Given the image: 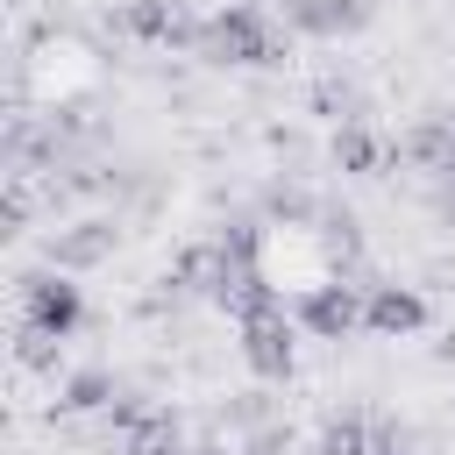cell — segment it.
I'll list each match as a JSON object with an SVG mask.
<instances>
[{
    "label": "cell",
    "mask_w": 455,
    "mask_h": 455,
    "mask_svg": "<svg viewBox=\"0 0 455 455\" xmlns=\"http://www.w3.org/2000/svg\"><path fill=\"white\" fill-rule=\"evenodd\" d=\"M85 320V291L64 270H36L21 284V341H71Z\"/></svg>",
    "instance_id": "1"
},
{
    "label": "cell",
    "mask_w": 455,
    "mask_h": 455,
    "mask_svg": "<svg viewBox=\"0 0 455 455\" xmlns=\"http://www.w3.org/2000/svg\"><path fill=\"white\" fill-rule=\"evenodd\" d=\"M199 50H206L213 64H270V57H277V36H270V14H263V7L235 0V7H220V14L199 28Z\"/></svg>",
    "instance_id": "2"
},
{
    "label": "cell",
    "mask_w": 455,
    "mask_h": 455,
    "mask_svg": "<svg viewBox=\"0 0 455 455\" xmlns=\"http://www.w3.org/2000/svg\"><path fill=\"white\" fill-rule=\"evenodd\" d=\"M235 327H242V355H249L256 377H284V370H291V320H284V299H263V306L235 313Z\"/></svg>",
    "instance_id": "3"
},
{
    "label": "cell",
    "mask_w": 455,
    "mask_h": 455,
    "mask_svg": "<svg viewBox=\"0 0 455 455\" xmlns=\"http://www.w3.org/2000/svg\"><path fill=\"white\" fill-rule=\"evenodd\" d=\"M299 327L320 334V341L355 334V327H363V299H355V284H313V291L299 299Z\"/></svg>",
    "instance_id": "4"
},
{
    "label": "cell",
    "mask_w": 455,
    "mask_h": 455,
    "mask_svg": "<svg viewBox=\"0 0 455 455\" xmlns=\"http://www.w3.org/2000/svg\"><path fill=\"white\" fill-rule=\"evenodd\" d=\"M363 327H370V334H384V341L419 334V327H427V299H419V291H405V284H377V291L363 299Z\"/></svg>",
    "instance_id": "5"
},
{
    "label": "cell",
    "mask_w": 455,
    "mask_h": 455,
    "mask_svg": "<svg viewBox=\"0 0 455 455\" xmlns=\"http://www.w3.org/2000/svg\"><path fill=\"white\" fill-rule=\"evenodd\" d=\"M284 14H291L299 28H313V36H341V28L363 21V7H348V0H291Z\"/></svg>",
    "instance_id": "6"
},
{
    "label": "cell",
    "mask_w": 455,
    "mask_h": 455,
    "mask_svg": "<svg viewBox=\"0 0 455 455\" xmlns=\"http://www.w3.org/2000/svg\"><path fill=\"white\" fill-rule=\"evenodd\" d=\"M370 448H377V434L363 419H327L320 441H313V455H370Z\"/></svg>",
    "instance_id": "7"
},
{
    "label": "cell",
    "mask_w": 455,
    "mask_h": 455,
    "mask_svg": "<svg viewBox=\"0 0 455 455\" xmlns=\"http://www.w3.org/2000/svg\"><path fill=\"white\" fill-rule=\"evenodd\" d=\"M107 391H114V384L92 370V377H71V384H64V405H71V412H92V405H107Z\"/></svg>",
    "instance_id": "8"
},
{
    "label": "cell",
    "mask_w": 455,
    "mask_h": 455,
    "mask_svg": "<svg viewBox=\"0 0 455 455\" xmlns=\"http://www.w3.org/2000/svg\"><path fill=\"white\" fill-rule=\"evenodd\" d=\"M370 455H405V448H398V434H377V448H370Z\"/></svg>",
    "instance_id": "9"
}]
</instances>
